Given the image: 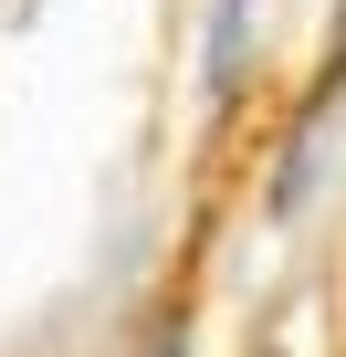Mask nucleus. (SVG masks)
<instances>
[{"label": "nucleus", "mask_w": 346, "mask_h": 357, "mask_svg": "<svg viewBox=\"0 0 346 357\" xmlns=\"http://www.w3.org/2000/svg\"><path fill=\"white\" fill-rule=\"evenodd\" d=\"M157 357H168V347H157Z\"/></svg>", "instance_id": "obj_1"}]
</instances>
